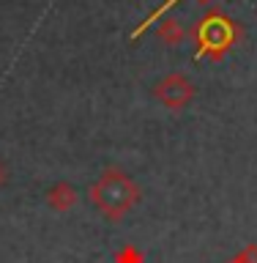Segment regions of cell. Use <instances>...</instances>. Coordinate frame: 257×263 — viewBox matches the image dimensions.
Listing matches in <instances>:
<instances>
[{"mask_svg":"<svg viewBox=\"0 0 257 263\" xmlns=\"http://www.w3.org/2000/svg\"><path fill=\"white\" fill-rule=\"evenodd\" d=\"M88 197L104 219L123 222L137 209V203L143 200V189H140V184L123 167L110 164V167H104L102 176L90 184Z\"/></svg>","mask_w":257,"mask_h":263,"instance_id":"obj_1","label":"cell"},{"mask_svg":"<svg viewBox=\"0 0 257 263\" xmlns=\"http://www.w3.org/2000/svg\"><path fill=\"white\" fill-rule=\"evenodd\" d=\"M235 36H238V28L235 22L230 20V16L219 14V11H211L205 14L200 25L192 28V39L197 41V52L194 58H213V61H219V58L227 55V49L235 44Z\"/></svg>","mask_w":257,"mask_h":263,"instance_id":"obj_2","label":"cell"},{"mask_svg":"<svg viewBox=\"0 0 257 263\" xmlns=\"http://www.w3.org/2000/svg\"><path fill=\"white\" fill-rule=\"evenodd\" d=\"M194 93H197L194 82L189 80L186 74H181V71L164 74V77L153 85L156 102H159L162 107H167V110H172V112L186 110V107L194 102Z\"/></svg>","mask_w":257,"mask_h":263,"instance_id":"obj_3","label":"cell"},{"mask_svg":"<svg viewBox=\"0 0 257 263\" xmlns=\"http://www.w3.org/2000/svg\"><path fill=\"white\" fill-rule=\"evenodd\" d=\"M44 203H47V209H52L57 214H66L80 203V192L71 181H55V184L47 189Z\"/></svg>","mask_w":257,"mask_h":263,"instance_id":"obj_4","label":"cell"},{"mask_svg":"<svg viewBox=\"0 0 257 263\" xmlns=\"http://www.w3.org/2000/svg\"><path fill=\"white\" fill-rule=\"evenodd\" d=\"M159 39L164 41L167 47H178L181 41L186 39V30H184V25H181V20H175V16H170V20H164L159 25Z\"/></svg>","mask_w":257,"mask_h":263,"instance_id":"obj_5","label":"cell"},{"mask_svg":"<svg viewBox=\"0 0 257 263\" xmlns=\"http://www.w3.org/2000/svg\"><path fill=\"white\" fill-rule=\"evenodd\" d=\"M227 263H257V244H254V241L244 244L241 250H238V252H235Z\"/></svg>","mask_w":257,"mask_h":263,"instance_id":"obj_6","label":"cell"},{"mask_svg":"<svg viewBox=\"0 0 257 263\" xmlns=\"http://www.w3.org/2000/svg\"><path fill=\"white\" fill-rule=\"evenodd\" d=\"M118 263H143V255L134 247H123V252L118 255Z\"/></svg>","mask_w":257,"mask_h":263,"instance_id":"obj_7","label":"cell"},{"mask_svg":"<svg viewBox=\"0 0 257 263\" xmlns=\"http://www.w3.org/2000/svg\"><path fill=\"white\" fill-rule=\"evenodd\" d=\"M6 184H8V167H6V162H0V189Z\"/></svg>","mask_w":257,"mask_h":263,"instance_id":"obj_8","label":"cell"}]
</instances>
